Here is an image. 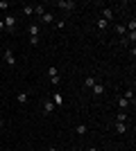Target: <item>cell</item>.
<instances>
[{"label":"cell","mask_w":136,"mask_h":151,"mask_svg":"<svg viewBox=\"0 0 136 151\" xmlns=\"http://www.w3.org/2000/svg\"><path fill=\"white\" fill-rule=\"evenodd\" d=\"M100 18H104L107 23H111V20H113V9H109V7H104V9H102V16H100Z\"/></svg>","instance_id":"7"},{"label":"cell","mask_w":136,"mask_h":151,"mask_svg":"<svg viewBox=\"0 0 136 151\" xmlns=\"http://www.w3.org/2000/svg\"><path fill=\"white\" fill-rule=\"evenodd\" d=\"M48 77H50V83H52V86H59V81H61V79H59V70L55 68V65H50V68H48Z\"/></svg>","instance_id":"1"},{"label":"cell","mask_w":136,"mask_h":151,"mask_svg":"<svg viewBox=\"0 0 136 151\" xmlns=\"http://www.w3.org/2000/svg\"><path fill=\"white\" fill-rule=\"evenodd\" d=\"M75 131H77V133H82V135H84V133L89 131V129H86V124H77V129H75Z\"/></svg>","instance_id":"20"},{"label":"cell","mask_w":136,"mask_h":151,"mask_svg":"<svg viewBox=\"0 0 136 151\" xmlns=\"http://www.w3.org/2000/svg\"><path fill=\"white\" fill-rule=\"evenodd\" d=\"M50 97H52L50 101L55 104V106H64V97H61V93H57V90H55V93H52Z\"/></svg>","instance_id":"6"},{"label":"cell","mask_w":136,"mask_h":151,"mask_svg":"<svg viewBox=\"0 0 136 151\" xmlns=\"http://www.w3.org/2000/svg\"><path fill=\"white\" fill-rule=\"evenodd\" d=\"M2 124H5V122H2V117H0V126H2Z\"/></svg>","instance_id":"24"},{"label":"cell","mask_w":136,"mask_h":151,"mask_svg":"<svg viewBox=\"0 0 136 151\" xmlns=\"http://www.w3.org/2000/svg\"><path fill=\"white\" fill-rule=\"evenodd\" d=\"M55 108H57V106H55V104H52L50 99H48V101H43V113H45V115H50L52 111H55Z\"/></svg>","instance_id":"8"},{"label":"cell","mask_w":136,"mask_h":151,"mask_svg":"<svg viewBox=\"0 0 136 151\" xmlns=\"http://www.w3.org/2000/svg\"><path fill=\"white\" fill-rule=\"evenodd\" d=\"M7 7H9V2H7V0H0V9H2V12H5Z\"/></svg>","instance_id":"22"},{"label":"cell","mask_w":136,"mask_h":151,"mask_svg":"<svg viewBox=\"0 0 136 151\" xmlns=\"http://www.w3.org/2000/svg\"><path fill=\"white\" fill-rule=\"evenodd\" d=\"M55 27H57V29H64L66 23H64V20H55Z\"/></svg>","instance_id":"21"},{"label":"cell","mask_w":136,"mask_h":151,"mask_svg":"<svg viewBox=\"0 0 136 151\" xmlns=\"http://www.w3.org/2000/svg\"><path fill=\"white\" fill-rule=\"evenodd\" d=\"M116 122H127V113H125V111H120V113L116 115Z\"/></svg>","instance_id":"18"},{"label":"cell","mask_w":136,"mask_h":151,"mask_svg":"<svg viewBox=\"0 0 136 151\" xmlns=\"http://www.w3.org/2000/svg\"><path fill=\"white\" fill-rule=\"evenodd\" d=\"M23 14H25V16H32L34 14V5H23Z\"/></svg>","instance_id":"15"},{"label":"cell","mask_w":136,"mask_h":151,"mask_svg":"<svg viewBox=\"0 0 136 151\" xmlns=\"http://www.w3.org/2000/svg\"><path fill=\"white\" fill-rule=\"evenodd\" d=\"M27 32H30V38H34V36H39V25H36V23H32V25L27 27Z\"/></svg>","instance_id":"9"},{"label":"cell","mask_w":136,"mask_h":151,"mask_svg":"<svg viewBox=\"0 0 136 151\" xmlns=\"http://www.w3.org/2000/svg\"><path fill=\"white\" fill-rule=\"evenodd\" d=\"M2 59H5V63H7V65H16V57H14V52L9 50V47H7V50H5V54H2Z\"/></svg>","instance_id":"3"},{"label":"cell","mask_w":136,"mask_h":151,"mask_svg":"<svg viewBox=\"0 0 136 151\" xmlns=\"http://www.w3.org/2000/svg\"><path fill=\"white\" fill-rule=\"evenodd\" d=\"M93 83H95V77H86V79H84V86H86V88H93Z\"/></svg>","instance_id":"17"},{"label":"cell","mask_w":136,"mask_h":151,"mask_svg":"<svg viewBox=\"0 0 136 151\" xmlns=\"http://www.w3.org/2000/svg\"><path fill=\"white\" fill-rule=\"evenodd\" d=\"M41 23H45V25H50V23H55V16H52L50 12H45L43 16H41Z\"/></svg>","instance_id":"11"},{"label":"cell","mask_w":136,"mask_h":151,"mask_svg":"<svg viewBox=\"0 0 136 151\" xmlns=\"http://www.w3.org/2000/svg\"><path fill=\"white\" fill-rule=\"evenodd\" d=\"M95 25H97V29H100V32H104L107 27H109V23H107L104 18H97V20H95Z\"/></svg>","instance_id":"12"},{"label":"cell","mask_w":136,"mask_h":151,"mask_svg":"<svg viewBox=\"0 0 136 151\" xmlns=\"http://www.w3.org/2000/svg\"><path fill=\"white\" fill-rule=\"evenodd\" d=\"M34 14H36V16H39V18H41V16H43V14H45V7H34Z\"/></svg>","instance_id":"19"},{"label":"cell","mask_w":136,"mask_h":151,"mask_svg":"<svg viewBox=\"0 0 136 151\" xmlns=\"http://www.w3.org/2000/svg\"><path fill=\"white\" fill-rule=\"evenodd\" d=\"M27 99H30V95H27V93H18V95H16V101H18V104H27Z\"/></svg>","instance_id":"13"},{"label":"cell","mask_w":136,"mask_h":151,"mask_svg":"<svg viewBox=\"0 0 136 151\" xmlns=\"http://www.w3.org/2000/svg\"><path fill=\"white\" fill-rule=\"evenodd\" d=\"M113 129H116V133H127V124L125 122H113Z\"/></svg>","instance_id":"10"},{"label":"cell","mask_w":136,"mask_h":151,"mask_svg":"<svg viewBox=\"0 0 136 151\" xmlns=\"http://www.w3.org/2000/svg\"><path fill=\"white\" fill-rule=\"evenodd\" d=\"M57 7H59V9H64V12H71L73 7H75V2H73V0H59Z\"/></svg>","instance_id":"5"},{"label":"cell","mask_w":136,"mask_h":151,"mask_svg":"<svg viewBox=\"0 0 136 151\" xmlns=\"http://www.w3.org/2000/svg\"><path fill=\"white\" fill-rule=\"evenodd\" d=\"M127 106H129V101H127V99L123 97V95H120V97H118V108H120V111H125Z\"/></svg>","instance_id":"14"},{"label":"cell","mask_w":136,"mask_h":151,"mask_svg":"<svg viewBox=\"0 0 136 151\" xmlns=\"http://www.w3.org/2000/svg\"><path fill=\"white\" fill-rule=\"evenodd\" d=\"M113 29H116V34H120V36L127 34V27H125V25H113Z\"/></svg>","instance_id":"16"},{"label":"cell","mask_w":136,"mask_h":151,"mask_svg":"<svg viewBox=\"0 0 136 151\" xmlns=\"http://www.w3.org/2000/svg\"><path fill=\"white\" fill-rule=\"evenodd\" d=\"M91 90H93V97H102V95H104V83L95 81V83H93V88H91Z\"/></svg>","instance_id":"4"},{"label":"cell","mask_w":136,"mask_h":151,"mask_svg":"<svg viewBox=\"0 0 136 151\" xmlns=\"http://www.w3.org/2000/svg\"><path fill=\"white\" fill-rule=\"evenodd\" d=\"M2 23H5V29L7 32H14V29H16V16H5Z\"/></svg>","instance_id":"2"},{"label":"cell","mask_w":136,"mask_h":151,"mask_svg":"<svg viewBox=\"0 0 136 151\" xmlns=\"http://www.w3.org/2000/svg\"><path fill=\"white\" fill-rule=\"evenodd\" d=\"M0 151H2V149H0Z\"/></svg>","instance_id":"26"},{"label":"cell","mask_w":136,"mask_h":151,"mask_svg":"<svg viewBox=\"0 0 136 151\" xmlns=\"http://www.w3.org/2000/svg\"><path fill=\"white\" fill-rule=\"evenodd\" d=\"M89 151H95V147H91V149H89Z\"/></svg>","instance_id":"25"},{"label":"cell","mask_w":136,"mask_h":151,"mask_svg":"<svg viewBox=\"0 0 136 151\" xmlns=\"http://www.w3.org/2000/svg\"><path fill=\"white\" fill-rule=\"evenodd\" d=\"M2 29H5V23H2V18H0V32H2Z\"/></svg>","instance_id":"23"}]
</instances>
